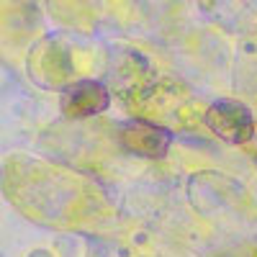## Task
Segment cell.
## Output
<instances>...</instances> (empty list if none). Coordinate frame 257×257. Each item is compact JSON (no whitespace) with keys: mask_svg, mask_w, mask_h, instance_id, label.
Listing matches in <instances>:
<instances>
[{"mask_svg":"<svg viewBox=\"0 0 257 257\" xmlns=\"http://www.w3.org/2000/svg\"><path fill=\"white\" fill-rule=\"evenodd\" d=\"M203 121L219 139H224L229 144H247L254 137L252 111L239 100H229V98L216 100L206 111Z\"/></svg>","mask_w":257,"mask_h":257,"instance_id":"obj_1","label":"cell"},{"mask_svg":"<svg viewBox=\"0 0 257 257\" xmlns=\"http://www.w3.org/2000/svg\"><path fill=\"white\" fill-rule=\"evenodd\" d=\"M118 144L123 152L147 157V160H162L173 144V132L152 121L132 118L118 126Z\"/></svg>","mask_w":257,"mask_h":257,"instance_id":"obj_2","label":"cell"},{"mask_svg":"<svg viewBox=\"0 0 257 257\" xmlns=\"http://www.w3.org/2000/svg\"><path fill=\"white\" fill-rule=\"evenodd\" d=\"M111 105V93L95 80H77L62 90L59 108L67 118H90Z\"/></svg>","mask_w":257,"mask_h":257,"instance_id":"obj_3","label":"cell"}]
</instances>
